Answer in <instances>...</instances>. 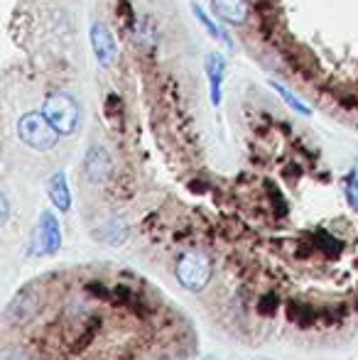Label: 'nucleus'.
I'll return each instance as SVG.
<instances>
[{"label": "nucleus", "instance_id": "nucleus-1", "mask_svg": "<svg viewBox=\"0 0 358 360\" xmlns=\"http://www.w3.org/2000/svg\"><path fill=\"white\" fill-rule=\"evenodd\" d=\"M18 138L32 150H52L59 140V133L44 113H25L18 120Z\"/></svg>", "mask_w": 358, "mask_h": 360}, {"label": "nucleus", "instance_id": "nucleus-2", "mask_svg": "<svg viewBox=\"0 0 358 360\" xmlns=\"http://www.w3.org/2000/svg\"><path fill=\"white\" fill-rule=\"evenodd\" d=\"M42 113L47 115L49 123L57 128L59 135H74L82 123V110H79L77 101L67 94H54L44 101Z\"/></svg>", "mask_w": 358, "mask_h": 360}, {"label": "nucleus", "instance_id": "nucleus-3", "mask_svg": "<svg viewBox=\"0 0 358 360\" xmlns=\"http://www.w3.org/2000/svg\"><path fill=\"white\" fill-rule=\"evenodd\" d=\"M177 280L191 292H199L211 280V260L204 250H189L177 262Z\"/></svg>", "mask_w": 358, "mask_h": 360}, {"label": "nucleus", "instance_id": "nucleus-4", "mask_svg": "<svg viewBox=\"0 0 358 360\" xmlns=\"http://www.w3.org/2000/svg\"><path fill=\"white\" fill-rule=\"evenodd\" d=\"M37 240H39V248H37L39 255H54V252L62 248V226H59L57 216H54L52 211H44L42 218H39Z\"/></svg>", "mask_w": 358, "mask_h": 360}, {"label": "nucleus", "instance_id": "nucleus-5", "mask_svg": "<svg viewBox=\"0 0 358 360\" xmlns=\"http://www.w3.org/2000/svg\"><path fill=\"white\" fill-rule=\"evenodd\" d=\"M37 309H39V294L34 292V289H25V292H20L18 297L8 304V309H5V321L20 326V323L30 321V319L37 314Z\"/></svg>", "mask_w": 358, "mask_h": 360}, {"label": "nucleus", "instance_id": "nucleus-6", "mask_svg": "<svg viewBox=\"0 0 358 360\" xmlns=\"http://www.w3.org/2000/svg\"><path fill=\"white\" fill-rule=\"evenodd\" d=\"M91 47H94V54L103 67H110L115 59V42L110 30L106 27L103 22H94L91 27Z\"/></svg>", "mask_w": 358, "mask_h": 360}, {"label": "nucleus", "instance_id": "nucleus-7", "mask_svg": "<svg viewBox=\"0 0 358 360\" xmlns=\"http://www.w3.org/2000/svg\"><path fill=\"white\" fill-rule=\"evenodd\" d=\"M84 169H87V176L94 184L103 181L106 176L110 174V157L103 147L94 145L91 150L87 152V160H84Z\"/></svg>", "mask_w": 358, "mask_h": 360}, {"label": "nucleus", "instance_id": "nucleus-8", "mask_svg": "<svg viewBox=\"0 0 358 360\" xmlns=\"http://www.w3.org/2000/svg\"><path fill=\"white\" fill-rule=\"evenodd\" d=\"M211 8L229 25L248 22V3L245 0H211Z\"/></svg>", "mask_w": 358, "mask_h": 360}, {"label": "nucleus", "instance_id": "nucleus-9", "mask_svg": "<svg viewBox=\"0 0 358 360\" xmlns=\"http://www.w3.org/2000/svg\"><path fill=\"white\" fill-rule=\"evenodd\" d=\"M206 74H209V91H211V103H221V84H224L226 74V59L221 54H209L206 57Z\"/></svg>", "mask_w": 358, "mask_h": 360}, {"label": "nucleus", "instance_id": "nucleus-10", "mask_svg": "<svg viewBox=\"0 0 358 360\" xmlns=\"http://www.w3.org/2000/svg\"><path fill=\"white\" fill-rule=\"evenodd\" d=\"M47 191H49L52 204L57 206L59 211L72 209V191H69V181H67V174H64V172L52 174V179H49V184H47Z\"/></svg>", "mask_w": 358, "mask_h": 360}, {"label": "nucleus", "instance_id": "nucleus-11", "mask_svg": "<svg viewBox=\"0 0 358 360\" xmlns=\"http://www.w3.org/2000/svg\"><path fill=\"white\" fill-rule=\"evenodd\" d=\"M191 13L196 15V20H199V22L204 25V30L211 34V37H214V39H221V42H226V44H229V47H234V42H231V37L224 32V27H219V25H216L214 20H211L209 15H206L204 10L199 8V5H191Z\"/></svg>", "mask_w": 358, "mask_h": 360}, {"label": "nucleus", "instance_id": "nucleus-12", "mask_svg": "<svg viewBox=\"0 0 358 360\" xmlns=\"http://www.w3.org/2000/svg\"><path fill=\"white\" fill-rule=\"evenodd\" d=\"M270 86L277 91V94L282 96V101H285V103L290 105V108H295L300 115H309V113H312V110H309V105H305V103H302V101L297 98V96L292 94V91H287L285 86H280V84H277V81H270Z\"/></svg>", "mask_w": 358, "mask_h": 360}, {"label": "nucleus", "instance_id": "nucleus-13", "mask_svg": "<svg viewBox=\"0 0 358 360\" xmlns=\"http://www.w3.org/2000/svg\"><path fill=\"white\" fill-rule=\"evenodd\" d=\"M346 199H349V204L358 211V179H356V174H351L349 181H346Z\"/></svg>", "mask_w": 358, "mask_h": 360}, {"label": "nucleus", "instance_id": "nucleus-14", "mask_svg": "<svg viewBox=\"0 0 358 360\" xmlns=\"http://www.w3.org/2000/svg\"><path fill=\"white\" fill-rule=\"evenodd\" d=\"M319 243H321V248L329 252V255H339V252H341V243L334 240V238H329L326 233H319Z\"/></svg>", "mask_w": 358, "mask_h": 360}, {"label": "nucleus", "instance_id": "nucleus-15", "mask_svg": "<svg viewBox=\"0 0 358 360\" xmlns=\"http://www.w3.org/2000/svg\"><path fill=\"white\" fill-rule=\"evenodd\" d=\"M3 360H34L32 356H30L27 351H23V348H13V351L5 353Z\"/></svg>", "mask_w": 358, "mask_h": 360}, {"label": "nucleus", "instance_id": "nucleus-16", "mask_svg": "<svg viewBox=\"0 0 358 360\" xmlns=\"http://www.w3.org/2000/svg\"><path fill=\"white\" fill-rule=\"evenodd\" d=\"M10 218V201H8V194L0 196V221H3V226L8 223Z\"/></svg>", "mask_w": 358, "mask_h": 360}]
</instances>
